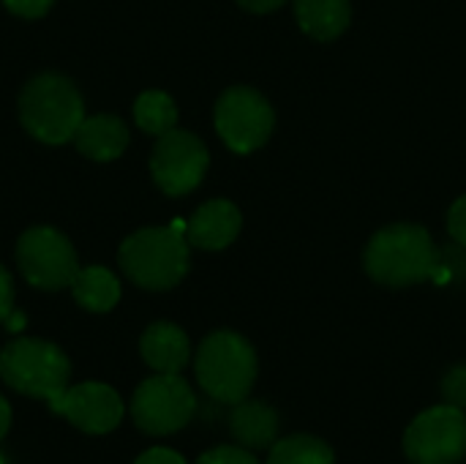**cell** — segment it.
Segmentation results:
<instances>
[{
  "label": "cell",
  "mask_w": 466,
  "mask_h": 464,
  "mask_svg": "<svg viewBox=\"0 0 466 464\" xmlns=\"http://www.w3.org/2000/svg\"><path fill=\"white\" fill-rule=\"evenodd\" d=\"M442 254L429 230L418 224H390L371 235L363 265L366 273L385 287H412L434 279Z\"/></svg>",
  "instance_id": "6da1fadb"
},
{
  "label": "cell",
  "mask_w": 466,
  "mask_h": 464,
  "mask_svg": "<svg viewBox=\"0 0 466 464\" xmlns=\"http://www.w3.org/2000/svg\"><path fill=\"white\" fill-rule=\"evenodd\" d=\"M85 118L79 88L57 71L35 74L19 93V120L25 131L44 145L71 142Z\"/></svg>",
  "instance_id": "7a4b0ae2"
},
{
  "label": "cell",
  "mask_w": 466,
  "mask_h": 464,
  "mask_svg": "<svg viewBox=\"0 0 466 464\" xmlns=\"http://www.w3.org/2000/svg\"><path fill=\"white\" fill-rule=\"evenodd\" d=\"M188 238L172 227H145L120 243L117 263L137 287L164 293L188 273Z\"/></svg>",
  "instance_id": "3957f363"
},
{
  "label": "cell",
  "mask_w": 466,
  "mask_h": 464,
  "mask_svg": "<svg viewBox=\"0 0 466 464\" xmlns=\"http://www.w3.org/2000/svg\"><path fill=\"white\" fill-rule=\"evenodd\" d=\"M0 380L16 394L49 402L55 413L68 388L71 364L57 345L19 336L0 350Z\"/></svg>",
  "instance_id": "277c9868"
},
{
  "label": "cell",
  "mask_w": 466,
  "mask_h": 464,
  "mask_svg": "<svg viewBox=\"0 0 466 464\" xmlns=\"http://www.w3.org/2000/svg\"><path fill=\"white\" fill-rule=\"evenodd\" d=\"M194 372L199 388L221 405H238L248 399L257 383V353L248 339L235 331H216L205 336L194 356Z\"/></svg>",
  "instance_id": "5b68a950"
},
{
  "label": "cell",
  "mask_w": 466,
  "mask_h": 464,
  "mask_svg": "<svg viewBox=\"0 0 466 464\" xmlns=\"http://www.w3.org/2000/svg\"><path fill=\"white\" fill-rule=\"evenodd\" d=\"M197 413V397L180 375H153L131 397V418L139 432L167 438L188 427Z\"/></svg>",
  "instance_id": "8992f818"
},
{
  "label": "cell",
  "mask_w": 466,
  "mask_h": 464,
  "mask_svg": "<svg viewBox=\"0 0 466 464\" xmlns=\"http://www.w3.org/2000/svg\"><path fill=\"white\" fill-rule=\"evenodd\" d=\"M213 123L229 150L254 153L270 139L276 126V112L259 90L238 85L218 96L213 109Z\"/></svg>",
  "instance_id": "52a82bcc"
},
{
  "label": "cell",
  "mask_w": 466,
  "mask_h": 464,
  "mask_svg": "<svg viewBox=\"0 0 466 464\" xmlns=\"http://www.w3.org/2000/svg\"><path fill=\"white\" fill-rule=\"evenodd\" d=\"M16 265L25 282L44 293L71 287L79 260L71 241L55 227H30L16 241Z\"/></svg>",
  "instance_id": "ba28073f"
},
{
  "label": "cell",
  "mask_w": 466,
  "mask_h": 464,
  "mask_svg": "<svg viewBox=\"0 0 466 464\" xmlns=\"http://www.w3.org/2000/svg\"><path fill=\"white\" fill-rule=\"evenodd\" d=\"M404 454L412 464H459L466 457V413L437 405L420 413L404 432Z\"/></svg>",
  "instance_id": "9c48e42d"
},
{
  "label": "cell",
  "mask_w": 466,
  "mask_h": 464,
  "mask_svg": "<svg viewBox=\"0 0 466 464\" xmlns=\"http://www.w3.org/2000/svg\"><path fill=\"white\" fill-rule=\"evenodd\" d=\"M208 164L210 153L205 142L186 129H172L161 134L150 153L153 180L167 197H183L194 191L202 183Z\"/></svg>",
  "instance_id": "30bf717a"
},
{
  "label": "cell",
  "mask_w": 466,
  "mask_h": 464,
  "mask_svg": "<svg viewBox=\"0 0 466 464\" xmlns=\"http://www.w3.org/2000/svg\"><path fill=\"white\" fill-rule=\"evenodd\" d=\"M55 413L68 418L85 435H109L120 427L126 405L106 383H79L66 388Z\"/></svg>",
  "instance_id": "8fae6325"
},
{
  "label": "cell",
  "mask_w": 466,
  "mask_h": 464,
  "mask_svg": "<svg viewBox=\"0 0 466 464\" xmlns=\"http://www.w3.org/2000/svg\"><path fill=\"white\" fill-rule=\"evenodd\" d=\"M243 227V216L235 202L229 200H210L194 211L188 219L186 238L191 246L205 252H221L227 249Z\"/></svg>",
  "instance_id": "7c38bea8"
},
{
  "label": "cell",
  "mask_w": 466,
  "mask_h": 464,
  "mask_svg": "<svg viewBox=\"0 0 466 464\" xmlns=\"http://www.w3.org/2000/svg\"><path fill=\"white\" fill-rule=\"evenodd\" d=\"M142 361L158 375H180L191 361V342L175 323H153L139 339Z\"/></svg>",
  "instance_id": "4fadbf2b"
},
{
  "label": "cell",
  "mask_w": 466,
  "mask_h": 464,
  "mask_svg": "<svg viewBox=\"0 0 466 464\" xmlns=\"http://www.w3.org/2000/svg\"><path fill=\"white\" fill-rule=\"evenodd\" d=\"M128 126L117 115H90L79 123L74 134V145L82 156L93 161H115L126 153L128 148Z\"/></svg>",
  "instance_id": "5bb4252c"
},
{
  "label": "cell",
  "mask_w": 466,
  "mask_h": 464,
  "mask_svg": "<svg viewBox=\"0 0 466 464\" xmlns=\"http://www.w3.org/2000/svg\"><path fill=\"white\" fill-rule=\"evenodd\" d=\"M229 432L238 440V446L248 451H265L279 440V413L265 402L243 399L232 405Z\"/></svg>",
  "instance_id": "9a60e30c"
},
{
  "label": "cell",
  "mask_w": 466,
  "mask_h": 464,
  "mask_svg": "<svg viewBox=\"0 0 466 464\" xmlns=\"http://www.w3.org/2000/svg\"><path fill=\"white\" fill-rule=\"evenodd\" d=\"M295 16L306 36L314 41L339 38L352 19L350 0H295Z\"/></svg>",
  "instance_id": "2e32d148"
},
{
  "label": "cell",
  "mask_w": 466,
  "mask_h": 464,
  "mask_svg": "<svg viewBox=\"0 0 466 464\" xmlns=\"http://www.w3.org/2000/svg\"><path fill=\"white\" fill-rule=\"evenodd\" d=\"M68 290L82 309L96 314L112 312L120 301V279L104 265L79 268Z\"/></svg>",
  "instance_id": "e0dca14e"
},
{
  "label": "cell",
  "mask_w": 466,
  "mask_h": 464,
  "mask_svg": "<svg viewBox=\"0 0 466 464\" xmlns=\"http://www.w3.org/2000/svg\"><path fill=\"white\" fill-rule=\"evenodd\" d=\"M268 464H336V454L322 438L289 435L270 446Z\"/></svg>",
  "instance_id": "ac0fdd59"
},
{
  "label": "cell",
  "mask_w": 466,
  "mask_h": 464,
  "mask_svg": "<svg viewBox=\"0 0 466 464\" xmlns=\"http://www.w3.org/2000/svg\"><path fill=\"white\" fill-rule=\"evenodd\" d=\"M134 120L145 134L161 137L177 123V104L164 90H145L134 101Z\"/></svg>",
  "instance_id": "d6986e66"
},
{
  "label": "cell",
  "mask_w": 466,
  "mask_h": 464,
  "mask_svg": "<svg viewBox=\"0 0 466 464\" xmlns=\"http://www.w3.org/2000/svg\"><path fill=\"white\" fill-rule=\"evenodd\" d=\"M197 464H259L254 457V451L243 449V446H216L210 451H205Z\"/></svg>",
  "instance_id": "ffe728a7"
},
{
  "label": "cell",
  "mask_w": 466,
  "mask_h": 464,
  "mask_svg": "<svg viewBox=\"0 0 466 464\" xmlns=\"http://www.w3.org/2000/svg\"><path fill=\"white\" fill-rule=\"evenodd\" d=\"M442 397L448 405L459 407L466 413V364L453 366L445 377H442V386H440Z\"/></svg>",
  "instance_id": "44dd1931"
},
{
  "label": "cell",
  "mask_w": 466,
  "mask_h": 464,
  "mask_svg": "<svg viewBox=\"0 0 466 464\" xmlns=\"http://www.w3.org/2000/svg\"><path fill=\"white\" fill-rule=\"evenodd\" d=\"M3 5L22 19H38L55 5V0H3Z\"/></svg>",
  "instance_id": "7402d4cb"
},
{
  "label": "cell",
  "mask_w": 466,
  "mask_h": 464,
  "mask_svg": "<svg viewBox=\"0 0 466 464\" xmlns=\"http://www.w3.org/2000/svg\"><path fill=\"white\" fill-rule=\"evenodd\" d=\"M448 232L453 235V241H456L459 246H464L466 249V194L464 197H459V200L451 205V211H448Z\"/></svg>",
  "instance_id": "603a6c76"
},
{
  "label": "cell",
  "mask_w": 466,
  "mask_h": 464,
  "mask_svg": "<svg viewBox=\"0 0 466 464\" xmlns=\"http://www.w3.org/2000/svg\"><path fill=\"white\" fill-rule=\"evenodd\" d=\"M14 312V279L0 265V323H5Z\"/></svg>",
  "instance_id": "cb8c5ba5"
},
{
  "label": "cell",
  "mask_w": 466,
  "mask_h": 464,
  "mask_svg": "<svg viewBox=\"0 0 466 464\" xmlns=\"http://www.w3.org/2000/svg\"><path fill=\"white\" fill-rule=\"evenodd\" d=\"M134 464H188L177 451L172 449H150L145 451Z\"/></svg>",
  "instance_id": "d4e9b609"
},
{
  "label": "cell",
  "mask_w": 466,
  "mask_h": 464,
  "mask_svg": "<svg viewBox=\"0 0 466 464\" xmlns=\"http://www.w3.org/2000/svg\"><path fill=\"white\" fill-rule=\"evenodd\" d=\"M284 3L287 0H238V5L251 11V14H270V11L281 8Z\"/></svg>",
  "instance_id": "484cf974"
},
{
  "label": "cell",
  "mask_w": 466,
  "mask_h": 464,
  "mask_svg": "<svg viewBox=\"0 0 466 464\" xmlns=\"http://www.w3.org/2000/svg\"><path fill=\"white\" fill-rule=\"evenodd\" d=\"M8 429H11V407H8V402L0 397V440L8 435Z\"/></svg>",
  "instance_id": "4316f807"
}]
</instances>
